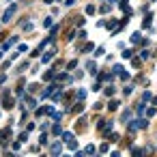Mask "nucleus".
Listing matches in <instances>:
<instances>
[{
	"instance_id": "nucleus-1",
	"label": "nucleus",
	"mask_w": 157,
	"mask_h": 157,
	"mask_svg": "<svg viewBox=\"0 0 157 157\" xmlns=\"http://www.w3.org/2000/svg\"><path fill=\"white\" fill-rule=\"evenodd\" d=\"M13 13H15V5H11V7H9V11L5 13V17H2V24H7V22L13 17Z\"/></svg>"
},
{
	"instance_id": "nucleus-2",
	"label": "nucleus",
	"mask_w": 157,
	"mask_h": 157,
	"mask_svg": "<svg viewBox=\"0 0 157 157\" xmlns=\"http://www.w3.org/2000/svg\"><path fill=\"white\" fill-rule=\"evenodd\" d=\"M9 138H11V131H9V129H5V131H0V142H7Z\"/></svg>"
},
{
	"instance_id": "nucleus-3",
	"label": "nucleus",
	"mask_w": 157,
	"mask_h": 157,
	"mask_svg": "<svg viewBox=\"0 0 157 157\" xmlns=\"http://www.w3.org/2000/svg\"><path fill=\"white\" fill-rule=\"evenodd\" d=\"M15 41H17V37H11V39H9V41H7V43H5V45H2V52H5V49H9V47H11V45H13V43H15Z\"/></svg>"
},
{
	"instance_id": "nucleus-4",
	"label": "nucleus",
	"mask_w": 157,
	"mask_h": 157,
	"mask_svg": "<svg viewBox=\"0 0 157 157\" xmlns=\"http://www.w3.org/2000/svg\"><path fill=\"white\" fill-rule=\"evenodd\" d=\"M45 112H49V110L47 108H39V110H37V116H43Z\"/></svg>"
},
{
	"instance_id": "nucleus-5",
	"label": "nucleus",
	"mask_w": 157,
	"mask_h": 157,
	"mask_svg": "<svg viewBox=\"0 0 157 157\" xmlns=\"http://www.w3.org/2000/svg\"><path fill=\"white\" fill-rule=\"evenodd\" d=\"M52 56H54V52H47V54H45V56H43V63H47V60H49V58H52Z\"/></svg>"
},
{
	"instance_id": "nucleus-6",
	"label": "nucleus",
	"mask_w": 157,
	"mask_h": 157,
	"mask_svg": "<svg viewBox=\"0 0 157 157\" xmlns=\"http://www.w3.org/2000/svg\"><path fill=\"white\" fill-rule=\"evenodd\" d=\"M67 78H69L67 73H60V75H58V82H65V80H67Z\"/></svg>"
},
{
	"instance_id": "nucleus-7",
	"label": "nucleus",
	"mask_w": 157,
	"mask_h": 157,
	"mask_svg": "<svg viewBox=\"0 0 157 157\" xmlns=\"http://www.w3.org/2000/svg\"><path fill=\"white\" fill-rule=\"evenodd\" d=\"M5 82H7V75H5V73H0V84H5Z\"/></svg>"
}]
</instances>
